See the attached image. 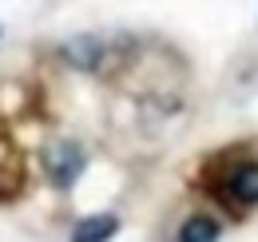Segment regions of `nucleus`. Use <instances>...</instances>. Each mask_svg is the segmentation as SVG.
I'll list each match as a JSON object with an SVG mask.
<instances>
[{"label": "nucleus", "mask_w": 258, "mask_h": 242, "mask_svg": "<svg viewBox=\"0 0 258 242\" xmlns=\"http://www.w3.org/2000/svg\"><path fill=\"white\" fill-rule=\"evenodd\" d=\"M211 191H215V199L226 211L238 214V218L258 211V159H242L238 167H230Z\"/></svg>", "instance_id": "1"}, {"label": "nucleus", "mask_w": 258, "mask_h": 242, "mask_svg": "<svg viewBox=\"0 0 258 242\" xmlns=\"http://www.w3.org/2000/svg\"><path fill=\"white\" fill-rule=\"evenodd\" d=\"M44 167H48V179L56 187H72L84 171V147L80 143H56L44 155Z\"/></svg>", "instance_id": "2"}, {"label": "nucleus", "mask_w": 258, "mask_h": 242, "mask_svg": "<svg viewBox=\"0 0 258 242\" xmlns=\"http://www.w3.org/2000/svg\"><path fill=\"white\" fill-rule=\"evenodd\" d=\"M223 238V226L215 214H187L175 230V242H219Z\"/></svg>", "instance_id": "3"}, {"label": "nucleus", "mask_w": 258, "mask_h": 242, "mask_svg": "<svg viewBox=\"0 0 258 242\" xmlns=\"http://www.w3.org/2000/svg\"><path fill=\"white\" fill-rule=\"evenodd\" d=\"M103 56H107V48H103V40H96V36H80V40H72L64 48V60L72 68H84V72H96L99 64H103Z\"/></svg>", "instance_id": "4"}, {"label": "nucleus", "mask_w": 258, "mask_h": 242, "mask_svg": "<svg viewBox=\"0 0 258 242\" xmlns=\"http://www.w3.org/2000/svg\"><path fill=\"white\" fill-rule=\"evenodd\" d=\"M115 234H119L115 214H92V218H80V226L72 230V242H111Z\"/></svg>", "instance_id": "5"}]
</instances>
